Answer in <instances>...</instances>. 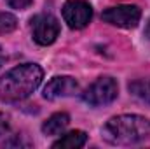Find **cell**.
Instances as JSON below:
<instances>
[{"label": "cell", "instance_id": "9", "mask_svg": "<svg viewBox=\"0 0 150 149\" xmlns=\"http://www.w3.org/2000/svg\"><path fill=\"white\" fill-rule=\"evenodd\" d=\"M87 140V135L86 132L82 130H74V132H68L65 133L61 139H58L52 148H67V149H77V148H82Z\"/></svg>", "mask_w": 150, "mask_h": 149}, {"label": "cell", "instance_id": "13", "mask_svg": "<svg viewBox=\"0 0 150 149\" xmlns=\"http://www.w3.org/2000/svg\"><path fill=\"white\" fill-rule=\"evenodd\" d=\"M32 2L33 0H7V4L14 9H26V7L32 5Z\"/></svg>", "mask_w": 150, "mask_h": 149}, {"label": "cell", "instance_id": "14", "mask_svg": "<svg viewBox=\"0 0 150 149\" xmlns=\"http://www.w3.org/2000/svg\"><path fill=\"white\" fill-rule=\"evenodd\" d=\"M145 35L150 39V18H149V21H147V27H145Z\"/></svg>", "mask_w": 150, "mask_h": 149}, {"label": "cell", "instance_id": "3", "mask_svg": "<svg viewBox=\"0 0 150 149\" xmlns=\"http://www.w3.org/2000/svg\"><path fill=\"white\" fill-rule=\"evenodd\" d=\"M117 93H119V86H117L115 79H112V77H100L86 90L82 98H84L86 104H89L93 107H100V105L112 104L117 98Z\"/></svg>", "mask_w": 150, "mask_h": 149}, {"label": "cell", "instance_id": "11", "mask_svg": "<svg viewBox=\"0 0 150 149\" xmlns=\"http://www.w3.org/2000/svg\"><path fill=\"white\" fill-rule=\"evenodd\" d=\"M18 27V19L9 14V12H0V34H11L12 30H16Z\"/></svg>", "mask_w": 150, "mask_h": 149}, {"label": "cell", "instance_id": "5", "mask_svg": "<svg viewBox=\"0 0 150 149\" xmlns=\"http://www.w3.org/2000/svg\"><path fill=\"white\" fill-rule=\"evenodd\" d=\"M101 18L107 23L119 27V28H134L140 23L142 11L136 5H117V7L107 9L101 14Z\"/></svg>", "mask_w": 150, "mask_h": 149}, {"label": "cell", "instance_id": "2", "mask_svg": "<svg viewBox=\"0 0 150 149\" xmlns=\"http://www.w3.org/2000/svg\"><path fill=\"white\" fill-rule=\"evenodd\" d=\"M103 139L113 146H133L150 139V119L136 114L112 117L103 126Z\"/></svg>", "mask_w": 150, "mask_h": 149}, {"label": "cell", "instance_id": "6", "mask_svg": "<svg viewBox=\"0 0 150 149\" xmlns=\"http://www.w3.org/2000/svg\"><path fill=\"white\" fill-rule=\"evenodd\" d=\"M91 18H93V9L84 0H68L63 5V19L74 30H80L87 27Z\"/></svg>", "mask_w": 150, "mask_h": 149}, {"label": "cell", "instance_id": "7", "mask_svg": "<svg viewBox=\"0 0 150 149\" xmlns=\"http://www.w3.org/2000/svg\"><path fill=\"white\" fill-rule=\"evenodd\" d=\"M79 91V82L74 77H54L51 82H47V86L44 88V97L49 100H56L61 97H72Z\"/></svg>", "mask_w": 150, "mask_h": 149}, {"label": "cell", "instance_id": "1", "mask_svg": "<svg viewBox=\"0 0 150 149\" xmlns=\"http://www.w3.org/2000/svg\"><path fill=\"white\" fill-rule=\"evenodd\" d=\"M42 69L35 63L18 65L0 79V100L7 104L28 98L42 82Z\"/></svg>", "mask_w": 150, "mask_h": 149}, {"label": "cell", "instance_id": "15", "mask_svg": "<svg viewBox=\"0 0 150 149\" xmlns=\"http://www.w3.org/2000/svg\"><path fill=\"white\" fill-rule=\"evenodd\" d=\"M2 60H4V56H2V51H0V65H2Z\"/></svg>", "mask_w": 150, "mask_h": 149}, {"label": "cell", "instance_id": "10", "mask_svg": "<svg viewBox=\"0 0 150 149\" xmlns=\"http://www.w3.org/2000/svg\"><path fill=\"white\" fill-rule=\"evenodd\" d=\"M129 91L142 102L150 104V79H138L129 84Z\"/></svg>", "mask_w": 150, "mask_h": 149}, {"label": "cell", "instance_id": "8", "mask_svg": "<svg viewBox=\"0 0 150 149\" xmlns=\"http://www.w3.org/2000/svg\"><path fill=\"white\" fill-rule=\"evenodd\" d=\"M68 123H70V116L67 112H56L42 125V132L45 135H61L67 130Z\"/></svg>", "mask_w": 150, "mask_h": 149}, {"label": "cell", "instance_id": "12", "mask_svg": "<svg viewBox=\"0 0 150 149\" xmlns=\"http://www.w3.org/2000/svg\"><path fill=\"white\" fill-rule=\"evenodd\" d=\"M9 130H11V121H9V117H7L5 114L0 112V137L7 135Z\"/></svg>", "mask_w": 150, "mask_h": 149}, {"label": "cell", "instance_id": "4", "mask_svg": "<svg viewBox=\"0 0 150 149\" xmlns=\"http://www.w3.org/2000/svg\"><path fill=\"white\" fill-rule=\"evenodd\" d=\"M32 34L37 44L49 46L59 35V23L52 14H38L32 19Z\"/></svg>", "mask_w": 150, "mask_h": 149}]
</instances>
